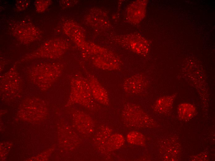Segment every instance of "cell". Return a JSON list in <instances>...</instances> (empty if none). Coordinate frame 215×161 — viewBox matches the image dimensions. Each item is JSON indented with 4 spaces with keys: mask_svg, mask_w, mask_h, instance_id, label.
<instances>
[{
    "mask_svg": "<svg viewBox=\"0 0 215 161\" xmlns=\"http://www.w3.org/2000/svg\"><path fill=\"white\" fill-rule=\"evenodd\" d=\"M72 97L75 102L89 107L92 102V94L88 80L84 78L76 76L72 83Z\"/></svg>",
    "mask_w": 215,
    "mask_h": 161,
    "instance_id": "obj_2",
    "label": "cell"
},
{
    "mask_svg": "<svg viewBox=\"0 0 215 161\" xmlns=\"http://www.w3.org/2000/svg\"><path fill=\"white\" fill-rule=\"evenodd\" d=\"M95 63L98 67L104 70H117L120 66V60L113 54L108 51L99 55L96 58Z\"/></svg>",
    "mask_w": 215,
    "mask_h": 161,
    "instance_id": "obj_4",
    "label": "cell"
},
{
    "mask_svg": "<svg viewBox=\"0 0 215 161\" xmlns=\"http://www.w3.org/2000/svg\"><path fill=\"white\" fill-rule=\"evenodd\" d=\"M148 81L146 76L139 74L131 76L126 78L123 83V88L127 94L136 95L141 93L147 87Z\"/></svg>",
    "mask_w": 215,
    "mask_h": 161,
    "instance_id": "obj_3",
    "label": "cell"
},
{
    "mask_svg": "<svg viewBox=\"0 0 215 161\" xmlns=\"http://www.w3.org/2000/svg\"><path fill=\"white\" fill-rule=\"evenodd\" d=\"M88 81L93 97L100 103L105 105H108L109 98L108 93L97 79L91 76Z\"/></svg>",
    "mask_w": 215,
    "mask_h": 161,
    "instance_id": "obj_5",
    "label": "cell"
},
{
    "mask_svg": "<svg viewBox=\"0 0 215 161\" xmlns=\"http://www.w3.org/2000/svg\"><path fill=\"white\" fill-rule=\"evenodd\" d=\"M121 117L127 126L142 129L154 127L155 122L152 118L137 104L127 103L124 104L121 111Z\"/></svg>",
    "mask_w": 215,
    "mask_h": 161,
    "instance_id": "obj_1",
    "label": "cell"
},
{
    "mask_svg": "<svg viewBox=\"0 0 215 161\" xmlns=\"http://www.w3.org/2000/svg\"><path fill=\"white\" fill-rule=\"evenodd\" d=\"M126 140L129 144L139 146L145 145V139L144 135L141 133L133 131L129 133L126 136Z\"/></svg>",
    "mask_w": 215,
    "mask_h": 161,
    "instance_id": "obj_10",
    "label": "cell"
},
{
    "mask_svg": "<svg viewBox=\"0 0 215 161\" xmlns=\"http://www.w3.org/2000/svg\"><path fill=\"white\" fill-rule=\"evenodd\" d=\"M134 7L135 8L134 9V11H134V15H135V16H138L139 17H140L139 16H140V6Z\"/></svg>",
    "mask_w": 215,
    "mask_h": 161,
    "instance_id": "obj_12",
    "label": "cell"
},
{
    "mask_svg": "<svg viewBox=\"0 0 215 161\" xmlns=\"http://www.w3.org/2000/svg\"><path fill=\"white\" fill-rule=\"evenodd\" d=\"M175 97V95H172L159 98L154 105V110L156 113L161 114L169 113L172 108Z\"/></svg>",
    "mask_w": 215,
    "mask_h": 161,
    "instance_id": "obj_6",
    "label": "cell"
},
{
    "mask_svg": "<svg viewBox=\"0 0 215 161\" xmlns=\"http://www.w3.org/2000/svg\"><path fill=\"white\" fill-rule=\"evenodd\" d=\"M196 113V107L192 104L183 103L179 104L177 107V113L180 120L187 121L192 119Z\"/></svg>",
    "mask_w": 215,
    "mask_h": 161,
    "instance_id": "obj_9",
    "label": "cell"
},
{
    "mask_svg": "<svg viewBox=\"0 0 215 161\" xmlns=\"http://www.w3.org/2000/svg\"><path fill=\"white\" fill-rule=\"evenodd\" d=\"M75 125L77 128L84 133L92 131L93 123L89 116L81 111L75 112Z\"/></svg>",
    "mask_w": 215,
    "mask_h": 161,
    "instance_id": "obj_8",
    "label": "cell"
},
{
    "mask_svg": "<svg viewBox=\"0 0 215 161\" xmlns=\"http://www.w3.org/2000/svg\"><path fill=\"white\" fill-rule=\"evenodd\" d=\"M123 136L120 133L111 134L105 143L101 147V150L104 151L110 152L120 148L124 143Z\"/></svg>",
    "mask_w": 215,
    "mask_h": 161,
    "instance_id": "obj_7",
    "label": "cell"
},
{
    "mask_svg": "<svg viewBox=\"0 0 215 161\" xmlns=\"http://www.w3.org/2000/svg\"><path fill=\"white\" fill-rule=\"evenodd\" d=\"M112 130L108 127L105 126L102 127L96 135L95 137L96 144L101 147L105 143L112 134Z\"/></svg>",
    "mask_w": 215,
    "mask_h": 161,
    "instance_id": "obj_11",
    "label": "cell"
}]
</instances>
